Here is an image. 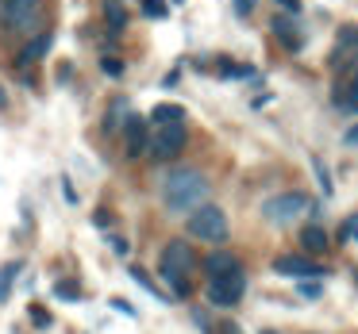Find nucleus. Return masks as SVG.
<instances>
[{
  "instance_id": "nucleus-1",
  "label": "nucleus",
  "mask_w": 358,
  "mask_h": 334,
  "mask_svg": "<svg viewBox=\"0 0 358 334\" xmlns=\"http://www.w3.org/2000/svg\"><path fill=\"white\" fill-rule=\"evenodd\" d=\"M208 177L201 169H173L170 177L162 181V200L173 215H185V211L201 208L208 200Z\"/></svg>"
},
{
  "instance_id": "nucleus-2",
  "label": "nucleus",
  "mask_w": 358,
  "mask_h": 334,
  "mask_svg": "<svg viewBox=\"0 0 358 334\" xmlns=\"http://www.w3.org/2000/svg\"><path fill=\"white\" fill-rule=\"evenodd\" d=\"M196 265V254H193V246H189L185 238H173V242H166V250H162V261H158V273H162V280L170 284V292L173 296H189V280H185V273Z\"/></svg>"
},
{
  "instance_id": "nucleus-3",
  "label": "nucleus",
  "mask_w": 358,
  "mask_h": 334,
  "mask_svg": "<svg viewBox=\"0 0 358 334\" xmlns=\"http://www.w3.org/2000/svg\"><path fill=\"white\" fill-rule=\"evenodd\" d=\"M185 231L201 242H224L227 238V215L216 208V204H201V208L189 211Z\"/></svg>"
},
{
  "instance_id": "nucleus-4",
  "label": "nucleus",
  "mask_w": 358,
  "mask_h": 334,
  "mask_svg": "<svg viewBox=\"0 0 358 334\" xmlns=\"http://www.w3.org/2000/svg\"><path fill=\"white\" fill-rule=\"evenodd\" d=\"M308 211H312V200L304 192H278L262 204V219L266 223H278V227L293 223V219L308 215Z\"/></svg>"
},
{
  "instance_id": "nucleus-5",
  "label": "nucleus",
  "mask_w": 358,
  "mask_h": 334,
  "mask_svg": "<svg viewBox=\"0 0 358 334\" xmlns=\"http://www.w3.org/2000/svg\"><path fill=\"white\" fill-rule=\"evenodd\" d=\"M185 142H189L185 119H181V123H155V135H150V142H147V154H155L158 162H170V158H178L181 150H185Z\"/></svg>"
},
{
  "instance_id": "nucleus-6",
  "label": "nucleus",
  "mask_w": 358,
  "mask_h": 334,
  "mask_svg": "<svg viewBox=\"0 0 358 334\" xmlns=\"http://www.w3.org/2000/svg\"><path fill=\"white\" fill-rule=\"evenodd\" d=\"M247 292V273L231 269V273H220V277H208V303L212 308H235Z\"/></svg>"
},
{
  "instance_id": "nucleus-7",
  "label": "nucleus",
  "mask_w": 358,
  "mask_h": 334,
  "mask_svg": "<svg viewBox=\"0 0 358 334\" xmlns=\"http://www.w3.org/2000/svg\"><path fill=\"white\" fill-rule=\"evenodd\" d=\"M273 273H281V277H293V280H324L327 269L320 261H312V257H301V254H281L273 257Z\"/></svg>"
},
{
  "instance_id": "nucleus-8",
  "label": "nucleus",
  "mask_w": 358,
  "mask_h": 334,
  "mask_svg": "<svg viewBox=\"0 0 358 334\" xmlns=\"http://www.w3.org/2000/svg\"><path fill=\"white\" fill-rule=\"evenodd\" d=\"M147 142H150L147 119H143V116H127V119H124V154L135 162V158L147 154Z\"/></svg>"
},
{
  "instance_id": "nucleus-9",
  "label": "nucleus",
  "mask_w": 358,
  "mask_h": 334,
  "mask_svg": "<svg viewBox=\"0 0 358 334\" xmlns=\"http://www.w3.org/2000/svg\"><path fill=\"white\" fill-rule=\"evenodd\" d=\"M50 43H55V31H39L35 35V43H27L24 50H20V58H16V66L24 70V66H31V62H39L43 54L50 50Z\"/></svg>"
},
{
  "instance_id": "nucleus-10",
  "label": "nucleus",
  "mask_w": 358,
  "mask_h": 334,
  "mask_svg": "<svg viewBox=\"0 0 358 334\" xmlns=\"http://www.w3.org/2000/svg\"><path fill=\"white\" fill-rule=\"evenodd\" d=\"M204 269H208V277H220V273L239 269V257H235V254H227V250H212V254L204 257Z\"/></svg>"
},
{
  "instance_id": "nucleus-11",
  "label": "nucleus",
  "mask_w": 358,
  "mask_h": 334,
  "mask_svg": "<svg viewBox=\"0 0 358 334\" xmlns=\"http://www.w3.org/2000/svg\"><path fill=\"white\" fill-rule=\"evenodd\" d=\"M104 24H108L112 35H120L127 27V12H124V4H120V0H104Z\"/></svg>"
},
{
  "instance_id": "nucleus-12",
  "label": "nucleus",
  "mask_w": 358,
  "mask_h": 334,
  "mask_svg": "<svg viewBox=\"0 0 358 334\" xmlns=\"http://www.w3.org/2000/svg\"><path fill=\"white\" fill-rule=\"evenodd\" d=\"M301 246L308 250V254H324V250H327V234H324V227H316V223L304 227V231H301Z\"/></svg>"
},
{
  "instance_id": "nucleus-13",
  "label": "nucleus",
  "mask_w": 358,
  "mask_h": 334,
  "mask_svg": "<svg viewBox=\"0 0 358 334\" xmlns=\"http://www.w3.org/2000/svg\"><path fill=\"white\" fill-rule=\"evenodd\" d=\"M181 119H185L181 104H155V112H150V123H181Z\"/></svg>"
},
{
  "instance_id": "nucleus-14",
  "label": "nucleus",
  "mask_w": 358,
  "mask_h": 334,
  "mask_svg": "<svg viewBox=\"0 0 358 334\" xmlns=\"http://www.w3.org/2000/svg\"><path fill=\"white\" fill-rule=\"evenodd\" d=\"M273 35H278V39L285 43L289 50H301V39H296L301 31H296V24H293V20H273Z\"/></svg>"
},
{
  "instance_id": "nucleus-15",
  "label": "nucleus",
  "mask_w": 358,
  "mask_h": 334,
  "mask_svg": "<svg viewBox=\"0 0 358 334\" xmlns=\"http://www.w3.org/2000/svg\"><path fill=\"white\" fill-rule=\"evenodd\" d=\"M20 273H24V261H8L4 269H0V303L8 300V292H12V284H16Z\"/></svg>"
},
{
  "instance_id": "nucleus-16",
  "label": "nucleus",
  "mask_w": 358,
  "mask_h": 334,
  "mask_svg": "<svg viewBox=\"0 0 358 334\" xmlns=\"http://www.w3.org/2000/svg\"><path fill=\"white\" fill-rule=\"evenodd\" d=\"M127 273H131V280H139V284L147 288V292L155 296L158 303H170V296H166V292H158V284H155V280L147 277V269H139V265H131V269H127Z\"/></svg>"
},
{
  "instance_id": "nucleus-17",
  "label": "nucleus",
  "mask_w": 358,
  "mask_h": 334,
  "mask_svg": "<svg viewBox=\"0 0 358 334\" xmlns=\"http://www.w3.org/2000/svg\"><path fill=\"white\" fill-rule=\"evenodd\" d=\"M55 296H58V300H70V303H78V300H81V288L73 284V280H58V284H55Z\"/></svg>"
},
{
  "instance_id": "nucleus-18",
  "label": "nucleus",
  "mask_w": 358,
  "mask_h": 334,
  "mask_svg": "<svg viewBox=\"0 0 358 334\" xmlns=\"http://www.w3.org/2000/svg\"><path fill=\"white\" fill-rule=\"evenodd\" d=\"M335 104H339L343 112H358V77L347 85V93H343V100H335Z\"/></svg>"
},
{
  "instance_id": "nucleus-19",
  "label": "nucleus",
  "mask_w": 358,
  "mask_h": 334,
  "mask_svg": "<svg viewBox=\"0 0 358 334\" xmlns=\"http://www.w3.org/2000/svg\"><path fill=\"white\" fill-rule=\"evenodd\" d=\"M296 292H301L304 300H320V296H324V284H320V280H301Z\"/></svg>"
},
{
  "instance_id": "nucleus-20",
  "label": "nucleus",
  "mask_w": 358,
  "mask_h": 334,
  "mask_svg": "<svg viewBox=\"0 0 358 334\" xmlns=\"http://www.w3.org/2000/svg\"><path fill=\"white\" fill-rule=\"evenodd\" d=\"M312 169H316V177H320V188H324V196H331V177H327V165L320 162V158H312Z\"/></svg>"
},
{
  "instance_id": "nucleus-21",
  "label": "nucleus",
  "mask_w": 358,
  "mask_h": 334,
  "mask_svg": "<svg viewBox=\"0 0 358 334\" xmlns=\"http://www.w3.org/2000/svg\"><path fill=\"white\" fill-rule=\"evenodd\" d=\"M143 12H147L150 20H162L170 8H166V0H143Z\"/></svg>"
},
{
  "instance_id": "nucleus-22",
  "label": "nucleus",
  "mask_w": 358,
  "mask_h": 334,
  "mask_svg": "<svg viewBox=\"0 0 358 334\" xmlns=\"http://www.w3.org/2000/svg\"><path fill=\"white\" fill-rule=\"evenodd\" d=\"M101 70L108 73V77H124V62H120V58H104Z\"/></svg>"
},
{
  "instance_id": "nucleus-23",
  "label": "nucleus",
  "mask_w": 358,
  "mask_h": 334,
  "mask_svg": "<svg viewBox=\"0 0 358 334\" xmlns=\"http://www.w3.org/2000/svg\"><path fill=\"white\" fill-rule=\"evenodd\" d=\"M339 43H343V47H358V27L347 24V27L339 31Z\"/></svg>"
},
{
  "instance_id": "nucleus-24",
  "label": "nucleus",
  "mask_w": 358,
  "mask_h": 334,
  "mask_svg": "<svg viewBox=\"0 0 358 334\" xmlns=\"http://www.w3.org/2000/svg\"><path fill=\"white\" fill-rule=\"evenodd\" d=\"M224 73H227V77H255V70H250V66H235V62H227Z\"/></svg>"
},
{
  "instance_id": "nucleus-25",
  "label": "nucleus",
  "mask_w": 358,
  "mask_h": 334,
  "mask_svg": "<svg viewBox=\"0 0 358 334\" xmlns=\"http://www.w3.org/2000/svg\"><path fill=\"white\" fill-rule=\"evenodd\" d=\"M112 311H124L127 319H135V315H139V311H135V308H131V303H127V300H120V296H116V300H112Z\"/></svg>"
},
{
  "instance_id": "nucleus-26",
  "label": "nucleus",
  "mask_w": 358,
  "mask_h": 334,
  "mask_svg": "<svg viewBox=\"0 0 358 334\" xmlns=\"http://www.w3.org/2000/svg\"><path fill=\"white\" fill-rule=\"evenodd\" d=\"M258 0H231V8H235V16H247L250 8H255Z\"/></svg>"
},
{
  "instance_id": "nucleus-27",
  "label": "nucleus",
  "mask_w": 358,
  "mask_h": 334,
  "mask_svg": "<svg viewBox=\"0 0 358 334\" xmlns=\"http://www.w3.org/2000/svg\"><path fill=\"white\" fill-rule=\"evenodd\" d=\"M108 242H112V250H116L120 257H127V254H131V242H127V238H108Z\"/></svg>"
},
{
  "instance_id": "nucleus-28",
  "label": "nucleus",
  "mask_w": 358,
  "mask_h": 334,
  "mask_svg": "<svg viewBox=\"0 0 358 334\" xmlns=\"http://www.w3.org/2000/svg\"><path fill=\"white\" fill-rule=\"evenodd\" d=\"M278 4L289 12V16H296V12H301V0H278Z\"/></svg>"
},
{
  "instance_id": "nucleus-29",
  "label": "nucleus",
  "mask_w": 358,
  "mask_h": 334,
  "mask_svg": "<svg viewBox=\"0 0 358 334\" xmlns=\"http://www.w3.org/2000/svg\"><path fill=\"white\" fill-rule=\"evenodd\" d=\"M31 319H35L39 326H50V315H47V311H39V308H31Z\"/></svg>"
},
{
  "instance_id": "nucleus-30",
  "label": "nucleus",
  "mask_w": 358,
  "mask_h": 334,
  "mask_svg": "<svg viewBox=\"0 0 358 334\" xmlns=\"http://www.w3.org/2000/svg\"><path fill=\"white\" fill-rule=\"evenodd\" d=\"M93 223H96V227H108V223H112V215H108V211H96Z\"/></svg>"
},
{
  "instance_id": "nucleus-31",
  "label": "nucleus",
  "mask_w": 358,
  "mask_h": 334,
  "mask_svg": "<svg viewBox=\"0 0 358 334\" xmlns=\"http://www.w3.org/2000/svg\"><path fill=\"white\" fill-rule=\"evenodd\" d=\"M343 139H347V142H358V123H355V127H350V131H347V135H343Z\"/></svg>"
},
{
  "instance_id": "nucleus-32",
  "label": "nucleus",
  "mask_w": 358,
  "mask_h": 334,
  "mask_svg": "<svg viewBox=\"0 0 358 334\" xmlns=\"http://www.w3.org/2000/svg\"><path fill=\"white\" fill-rule=\"evenodd\" d=\"M262 334H278V331H262Z\"/></svg>"
}]
</instances>
